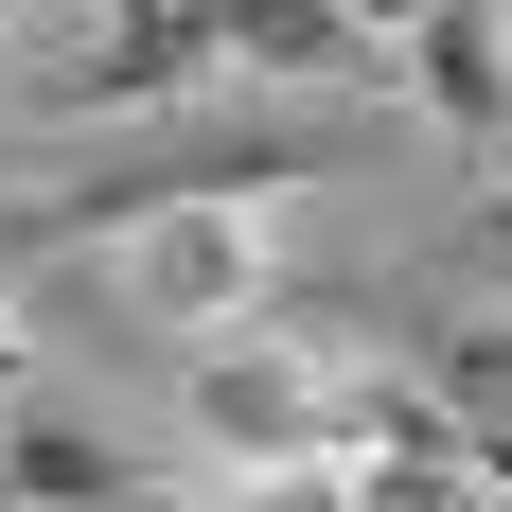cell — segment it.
<instances>
[{"instance_id":"obj_1","label":"cell","mask_w":512,"mask_h":512,"mask_svg":"<svg viewBox=\"0 0 512 512\" xmlns=\"http://www.w3.org/2000/svg\"><path fill=\"white\" fill-rule=\"evenodd\" d=\"M195 424L230 477H318L336 495V460H354V371L283 354V336H212L195 354Z\"/></svg>"},{"instance_id":"obj_2","label":"cell","mask_w":512,"mask_h":512,"mask_svg":"<svg viewBox=\"0 0 512 512\" xmlns=\"http://www.w3.org/2000/svg\"><path fill=\"white\" fill-rule=\"evenodd\" d=\"M265 195H159L142 230H124V265H142L159 318H195V336H230V318H283V283H265Z\"/></svg>"},{"instance_id":"obj_3","label":"cell","mask_w":512,"mask_h":512,"mask_svg":"<svg viewBox=\"0 0 512 512\" xmlns=\"http://www.w3.org/2000/svg\"><path fill=\"white\" fill-rule=\"evenodd\" d=\"M195 36H212V71H248V89H354L371 53H389L354 0H195Z\"/></svg>"},{"instance_id":"obj_4","label":"cell","mask_w":512,"mask_h":512,"mask_svg":"<svg viewBox=\"0 0 512 512\" xmlns=\"http://www.w3.org/2000/svg\"><path fill=\"white\" fill-rule=\"evenodd\" d=\"M407 36H424V53H407V71H424V106H442L477 159H495V142H512V0H424Z\"/></svg>"},{"instance_id":"obj_5","label":"cell","mask_w":512,"mask_h":512,"mask_svg":"<svg viewBox=\"0 0 512 512\" xmlns=\"http://www.w3.org/2000/svg\"><path fill=\"white\" fill-rule=\"evenodd\" d=\"M195 71H212L195 0H106V53L71 71V106H89V124H142V106H177Z\"/></svg>"},{"instance_id":"obj_6","label":"cell","mask_w":512,"mask_h":512,"mask_svg":"<svg viewBox=\"0 0 512 512\" xmlns=\"http://www.w3.org/2000/svg\"><path fill=\"white\" fill-rule=\"evenodd\" d=\"M0 495H53V512H106V495H159V460L89 442V424H18V477Z\"/></svg>"},{"instance_id":"obj_7","label":"cell","mask_w":512,"mask_h":512,"mask_svg":"<svg viewBox=\"0 0 512 512\" xmlns=\"http://www.w3.org/2000/svg\"><path fill=\"white\" fill-rule=\"evenodd\" d=\"M442 389H460V407H477V389H512V318H460V336H442Z\"/></svg>"},{"instance_id":"obj_8","label":"cell","mask_w":512,"mask_h":512,"mask_svg":"<svg viewBox=\"0 0 512 512\" xmlns=\"http://www.w3.org/2000/svg\"><path fill=\"white\" fill-rule=\"evenodd\" d=\"M460 442H477V495H512V389H477V424H460Z\"/></svg>"},{"instance_id":"obj_9","label":"cell","mask_w":512,"mask_h":512,"mask_svg":"<svg viewBox=\"0 0 512 512\" xmlns=\"http://www.w3.org/2000/svg\"><path fill=\"white\" fill-rule=\"evenodd\" d=\"M354 18H371V36H407V18H424V0H354Z\"/></svg>"},{"instance_id":"obj_10","label":"cell","mask_w":512,"mask_h":512,"mask_svg":"<svg viewBox=\"0 0 512 512\" xmlns=\"http://www.w3.org/2000/svg\"><path fill=\"white\" fill-rule=\"evenodd\" d=\"M0 371H18V318H0Z\"/></svg>"},{"instance_id":"obj_11","label":"cell","mask_w":512,"mask_h":512,"mask_svg":"<svg viewBox=\"0 0 512 512\" xmlns=\"http://www.w3.org/2000/svg\"><path fill=\"white\" fill-rule=\"evenodd\" d=\"M0 477H18V442H0Z\"/></svg>"},{"instance_id":"obj_12","label":"cell","mask_w":512,"mask_h":512,"mask_svg":"<svg viewBox=\"0 0 512 512\" xmlns=\"http://www.w3.org/2000/svg\"><path fill=\"white\" fill-rule=\"evenodd\" d=\"M495 177H512V142H495Z\"/></svg>"},{"instance_id":"obj_13","label":"cell","mask_w":512,"mask_h":512,"mask_svg":"<svg viewBox=\"0 0 512 512\" xmlns=\"http://www.w3.org/2000/svg\"><path fill=\"white\" fill-rule=\"evenodd\" d=\"M0 18H18V0H0Z\"/></svg>"}]
</instances>
